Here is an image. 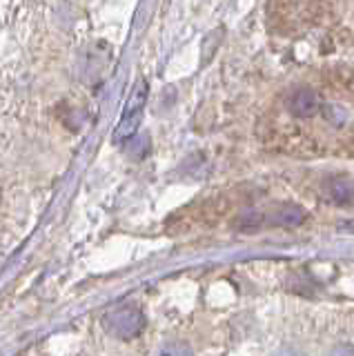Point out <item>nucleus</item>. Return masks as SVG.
Here are the masks:
<instances>
[{
	"label": "nucleus",
	"mask_w": 354,
	"mask_h": 356,
	"mask_svg": "<svg viewBox=\"0 0 354 356\" xmlns=\"http://www.w3.org/2000/svg\"><path fill=\"white\" fill-rule=\"evenodd\" d=\"M147 321L143 309L136 303H120L112 309L105 312L103 316V327L107 330L109 337L118 341H131L140 337V332L145 330Z\"/></svg>",
	"instance_id": "obj_1"
},
{
	"label": "nucleus",
	"mask_w": 354,
	"mask_h": 356,
	"mask_svg": "<svg viewBox=\"0 0 354 356\" xmlns=\"http://www.w3.org/2000/svg\"><path fill=\"white\" fill-rule=\"evenodd\" d=\"M145 100H147V83L145 81H138L131 89V94L125 103V109L123 114H120V120L114 129V140L116 143H123V140H129L134 138V134L140 125L143 120V109H145Z\"/></svg>",
	"instance_id": "obj_2"
},
{
	"label": "nucleus",
	"mask_w": 354,
	"mask_h": 356,
	"mask_svg": "<svg viewBox=\"0 0 354 356\" xmlns=\"http://www.w3.org/2000/svg\"><path fill=\"white\" fill-rule=\"evenodd\" d=\"M287 109L298 118H309L321 109V98L314 89H296L287 98Z\"/></svg>",
	"instance_id": "obj_3"
},
{
	"label": "nucleus",
	"mask_w": 354,
	"mask_h": 356,
	"mask_svg": "<svg viewBox=\"0 0 354 356\" xmlns=\"http://www.w3.org/2000/svg\"><path fill=\"white\" fill-rule=\"evenodd\" d=\"M330 198L337 203H350L354 200V183L348 178H339V181L330 183Z\"/></svg>",
	"instance_id": "obj_4"
},
{
	"label": "nucleus",
	"mask_w": 354,
	"mask_h": 356,
	"mask_svg": "<svg viewBox=\"0 0 354 356\" xmlns=\"http://www.w3.org/2000/svg\"><path fill=\"white\" fill-rule=\"evenodd\" d=\"M303 220V211L294 205H283L274 211V222L276 225H296Z\"/></svg>",
	"instance_id": "obj_5"
},
{
	"label": "nucleus",
	"mask_w": 354,
	"mask_h": 356,
	"mask_svg": "<svg viewBox=\"0 0 354 356\" xmlns=\"http://www.w3.org/2000/svg\"><path fill=\"white\" fill-rule=\"evenodd\" d=\"M154 356H192V348L185 341H168L161 345Z\"/></svg>",
	"instance_id": "obj_6"
},
{
	"label": "nucleus",
	"mask_w": 354,
	"mask_h": 356,
	"mask_svg": "<svg viewBox=\"0 0 354 356\" xmlns=\"http://www.w3.org/2000/svg\"><path fill=\"white\" fill-rule=\"evenodd\" d=\"M328 356H354V348L350 343H341V345H337V348H332L328 352Z\"/></svg>",
	"instance_id": "obj_7"
},
{
	"label": "nucleus",
	"mask_w": 354,
	"mask_h": 356,
	"mask_svg": "<svg viewBox=\"0 0 354 356\" xmlns=\"http://www.w3.org/2000/svg\"><path fill=\"white\" fill-rule=\"evenodd\" d=\"M274 356H298L294 350H281L279 354H274Z\"/></svg>",
	"instance_id": "obj_8"
}]
</instances>
